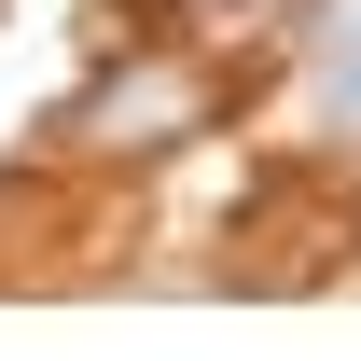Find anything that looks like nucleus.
<instances>
[{"label":"nucleus","mask_w":361,"mask_h":361,"mask_svg":"<svg viewBox=\"0 0 361 361\" xmlns=\"http://www.w3.org/2000/svg\"><path fill=\"white\" fill-rule=\"evenodd\" d=\"M209 126V70L195 56H139V70H111V84L70 111V139L84 153H167V139Z\"/></svg>","instance_id":"f257e3e1"},{"label":"nucleus","mask_w":361,"mask_h":361,"mask_svg":"<svg viewBox=\"0 0 361 361\" xmlns=\"http://www.w3.org/2000/svg\"><path fill=\"white\" fill-rule=\"evenodd\" d=\"M306 42H319V126L361 139V0H306Z\"/></svg>","instance_id":"f03ea898"},{"label":"nucleus","mask_w":361,"mask_h":361,"mask_svg":"<svg viewBox=\"0 0 361 361\" xmlns=\"http://www.w3.org/2000/svg\"><path fill=\"white\" fill-rule=\"evenodd\" d=\"M209 42H278V28H306V0H180Z\"/></svg>","instance_id":"7ed1b4c3"}]
</instances>
